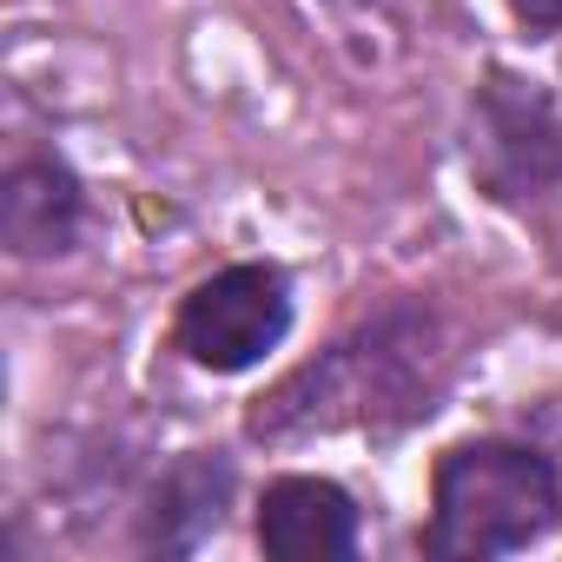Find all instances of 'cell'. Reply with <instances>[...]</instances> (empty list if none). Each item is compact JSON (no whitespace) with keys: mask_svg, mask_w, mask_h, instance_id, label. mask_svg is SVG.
<instances>
[{"mask_svg":"<svg viewBox=\"0 0 562 562\" xmlns=\"http://www.w3.org/2000/svg\"><path fill=\"white\" fill-rule=\"evenodd\" d=\"M450 351L424 305H391L345 331L331 351L299 364L278 391H265L245 417L258 443H305L325 430H411L437 411Z\"/></svg>","mask_w":562,"mask_h":562,"instance_id":"obj_1","label":"cell"},{"mask_svg":"<svg viewBox=\"0 0 562 562\" xmlns=\"http://www.w3.org/2000/svg\"><path fill=\"white\" fill-rule=\"evenodd\" d=\"M562 522V476L522 437H463L430 470V516L417 549L430 562H490L542 542Z\"/></svg>","mask_w":562,"mask_h":562,"instance_id":"obj_2","label":"cell"},{"mask_svg":"<svg viewBox=\"0 0 562 562\" xmlns=\"http://www.w3.org/2000/svg\"><path fill=\"white\" fill-rule=\"evenodd\" d=\"M463 166L490 205L516 218L555 212L562 205V100L516 67H490L463 113Z\"/></svg>","mask_w":562,"mask_h":562,"instance_id":"obj_3","label":"cell"},{"mask_svg":"<svg viewBox=\"0 0 562 562\" xmlns=\"http://www.w3.org/2000/svg\"><path fill=\"white\" fill-rule=\"evenodd\" d=\"M299 318V299H292V271L271 265V258H238L179 299L172 312V351L212 378H238V371H258L278 345H285Z\"/></svg>","mask_w":562,"mask_h":562,"instance_id":"obj_4","label":"cell"},{"mask_svg":"<svg viewBox=\"0 0 562 562\" xmlns=\"http://www.w3.org/2000/svg\"><path fill=\"white\" fill-rule=\"evenodd\" d=\"M258 549L278 562H351L358 555V496L331 476H271L258 490Z\"/></svg>","mask_w":562,"mask_h":562,"instance_id":"obj_5","label":"cell"},{"mask_svg":"<svg viewBox=\"0 0 562 562\" xmlns=\"http://www.w3.org/2000/svg\"><path fill=\"white\" fill-rule=\"evenodd\" d=\"M87 232V186L60 153H21L0 179V238L14 258H60Z\"/></svg>","mask_w":562,"mask_h":562,"instance_id":"obj_6","label":"cell"},{"mask_svg":"<svg viewBox=\"0 0 562 562\" xmlns=\"http://www.w3.org/2000/svg\"><path fill=\"white\" fill-rule=\"evenodd\" d=\"M232 509V457L225 450H186L159 483H153V509L139 542L159 555H192L205 536L225 529Z\"/></svg>","mask_w":562,"mask_h":562,"instance_id":"obj_7","label":"cell"},{"mask_svg":"<svg viewBox=\"0 0 562 562\" xmlns=\"http://www.w3.org/2000/svg\"><path fill=\"white\" fill-rule=\"evenodd\" d=\"M509 14H516V27L536 34V41L562 34V0H509Z\"/></svg>","mask_w":562,"mask_h":562,"instance_id":"obj_8","label":"cell"}]
</instances>
